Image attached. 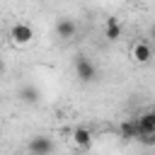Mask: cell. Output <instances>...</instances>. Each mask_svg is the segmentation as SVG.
Here are the masks:
<instances>
[{"label":"cell","instance_id":"obj_10","mask_svg":"<svg viewBox=\"0 0 155 155\" xmlns=\"http://www.w3.org/2000/svg\"><path fill=\"white\" fill-rule=\"evenodd\" d=\"M138 133H140V136L155 133V119H153L150 111H143V114L138 116ZM140 136H138V138H140Z\"/></svg>","mask_w":155,"mask_h":155},{"label":"cell","instance_id":"obj_8","mask_svg":"<svg viewBox=\"0 0 155 155\" xmlns=\"http://www.w3.org/2000/svg\"><path fill=\"white\" fill-rule=\"evenodd\" d=\"M70 138H73V145H75V148H82V150H85V148L92 145V131L85 128V126L73 128V136H70Z\"/></svg>","mask_w":155,"mask_h":155},{"label":"cell","instance_id":"obj_7","mask_svg":"<svg viewBox=\"0 0 155 155\" xmlns=\"http://www.w3.org/2000/svg\"><path fill=\"white\" fill-rule=\"evenodd\" d=\"M17 97H19V102H24V104H39V102H41V90L34 87V85H22L19 92H17Z\"/></svg>","mask_w":155,"mask_h":155},{"label":"cell","instance_id":"obj_11","mask_svg":"<svg viewBox=\"0 0 155 155\" xmlns=\"http://www.w3.org/2000/svg\"><path fill=\"white\" fill-rule=\"evenodd\" d=\"M138 140H140L143 145H155V133H150V136H140Z\"/></svg>","mask_w":155,"mask_h":155},{"label":"cell","instance_id":"obj_1","mask_svg":"<svg viewBox=\"0 0 155 155\" xmlns=\"http://www.w3.org/2000/svg\"><path fill=\"white\" fill-rule=\"evenodd\" d=\"M75 75H78V80L80 82H85V85H90V82H94L97 80V68L92 65V61L87 58V56H75Z\"/></svg>","mask_w":155,"mask_h":155},{"label":"cell","instance_id":"obj_4","mask_svg":"<svg viewBox=\"0 0 155 155\" xmlns=\"http://www.w3.org/2000/svg\"><path fill=\"white\" fill-rule=\"evenodd\" d=\"M131 58H133L136 63H140V65L150 63V58H153V46H150L148 41H136V44L131 46Z\"/></svg>","mask_w":155,"mask_h":155},{"label":"cell","instance_id":"obj_14","mask_svg":"<svg viewBox=\"0 0 155 155\" xmlns=\"http://www.w3.org/2000/svg\"><path fill=\"white\" fill-rule=\"evenodd\" d=\"M150 114H153V119H155V107H153V109H150Z\"/></svg>","mask_w":155,"mask_h":155},{"label":"cell","instance_id":"obj_5","mask_svg":"<svg viewBox=\"0 0 155 155\" xmlns=\"http://www.w3.org/2000/svg\"><path fill=\"white\" fill-rule=\"evenodd\" d=\"M56 34H58V39L68 41V39H73V36L78 34V24H75L70 17H61V19L56 22Z\"/></svg>","mask_w":155,"mask_h":155},{"label":"cell","instance_id":"obj_9","mask_svg":"<svg viewBox=\"0 0 155 155\" xmlns=\"http://www.w3.org/2000/svg\"><path fill=\"white\" fill-rule=\"evenodd\" d=\"M104 39L107 41H119L121 39V24L116 17H107L104 22Z\"/></svg>","mask_w":155,"mask_h":155},{"label":"cell","instance_id":"obj_12","mask_svg":"<svg viewBox=\"0 0 155 155\" xmlns=\"http://www.w3.org/2000/svg\"><path fill=\"white\" fill-rule=\"evenodd\" d=\"M5 70H7V65H5V61L0 58V75H5Z\"/></svg>","mask_w":155,"mask_h":155},{"label":"cell","instance_id":"obj_2","mask_svg":"<svg viewBox=\"0 0 155 155\" xmlns=\"http://www.w3.org/2000/svg\"><path fill=\"white\" fill-rule=\"evenodd\" d=\"M10 39H12L15 46H27V44H31V39H34V29H31L27 22H15V24L10 27Z\"/></svg>","mask_w":155,"mask_h":155},{"label":"cell","instance_id":"obj_13","mask_svg":"<svg viewBox=\"0 0 155 155\" xmlns=\"http://www.w3.org/2000/svg\"><path fill=\"white\" fill-rule=\"evenodd\" d=\"M150 39H153V41H155V24H153V27H150Z\"/></svg>","mask_w":155,"mask_h":155},{"label":"cell","instance_id":"obj_3","mask_svg":"<svg viewBox=\"0 0 155 155\" xmlns=\"http://www.w3.org/2000/svg\"><path fill=\"white\" fill-rule=\"evenodd\" d=\"M27 150H29V155H51L53 153V140L48 136H34V138H29Z\"/></svg>","mask_w":155,"mask_h":155},{"label":"cell","instance_id":"obj_6","mask_svg":"<svg viewBox=\"0 0 155 155\" xmlns=\"http://www.w3.org/2000/svg\"><path fill=\"white\" fill-rule=\"evenodd\" d=\"M119 136L121 138H126V140H138V116H131V119H124L121 124H119Z\"/></svg>","mask_w":155,"mask_h":155}]
</instances>
